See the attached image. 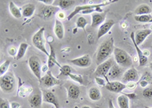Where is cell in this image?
<instances>
[{"instance_id":"29","label":"cell","mask_w":152,"mask_h":108,"mask_svg":"<svg viewBox=\"0 0 152 108\" xmlns=\"http://www.w3.org/2000/svg\"><path fill=\"white\" fill-rule=\"evenodd\" d=\"M28 44L26 43H21L20 45H19L18 47V53H17V56H16V59L17 60H19V59H22L23 57L24 56L25 53H26V51L28 50Z\"/></svg>"},{"instance_id":"2","label":"cell","mask_w":152,"mask_h":108,"mask_svg":"<svg viewBox=\"0 0 152 108\" xmlns=\"http://www.w3.org/2000/svg\"><path fill=\"white\" fill-rule=\"evenodd\" d=\"M114 60L117 65L123 68H131L132 65V59L128 53L124 50L115 47L113 51Z\"/></svg>"},{"instance_id":"24","label":"cell","mask_w":152,"mask_h":108,"mask_svg":"<svg viewBox=\"0 0 152 108\" xmlns=\"http://www.w3.org/2000/svg\"><path fill=\"white\" fill-rule=\"evenodd\" d=\"M75 4V1L74 0H54V6L59 8L60 9H67L72 7Z\"/></svg>"},{"instance_id":"33","label":"cell","mask_w":152,"mask_h":108,"mask_svg":"<svg viewBox=\"0 0 152 108\" xmlns=\"http://www.w3.org/2000/svg\"><path fill=\"white\" fill-rule=\"evenodd\" d=\"M72 73L71 67L68 65H64L60 68V74L59 75V77L60 76H69V74Z\"/></svg>"},{"instance_id":"4","label":"cell","mask_w":152,"mask_h":108,"mask_svg":"<svg viewBox=\"0 0 152 108\" xmlns=\"http://www.w3.org/2000/svg\"><path fill=\"white\" fill-rule=\"evenodd\" d=\"M0 88L3 92L10 93L13 92L15 88V79L11 73H6L1 76L0 79Z\"/></svg>"},{"instance_id":"9","label":"cell","mask_w":152,"mask_h":108,"mask_svg":"<svg viewBox=\"0 0 152 108\" xmlns=\"http://www.w3.org/2000/svg\"><path fill=\"white\" fill-rule=\"evenodd\" d=\"M40 82H41L42 85L46 88H50L54 87L56 85H59L61 84L60 80L54 77L51 71H47L46 75L42 77Z\"/></svg>"},{"instance_id":"27","label":"cell","mask_w":152,"mask_h":108,"mask_svg":"<svg viewBox=\"0 0 152 108\" xmlns=\"http://www.w3.org/2000/svg\"><path fill=\"white\" fill-rule=\"evenodd\" d=\"M9 11H10V13L12 14V15L15 18H20L22 16L21 11L20 10L19 8H18L17 5L12 1L9 2Z\"/></svg>"},{"instance_id":"10","label":"cell","mask_w":152,"mask_h":108,"mask_svg":"<svg viewBox=\"0 0 152 108\" xmlns=\"http://www.w3.org/2000/svg\"><path fill=\"white\" fill-rule=\"evenodd\" d=\"M139 79L138 72L134 67L128 69L123 74L122 77V82L124 84L129 82H135Z\"/></svg>"},{"instance_id":"17","label":"cell","mask_w":152,"mask_h":108,"mask_svg":"<svg viewBox=\"0 0 152 108\" xmlns=\"http://www.w3.org/2000/svg\"><path fill=\"white\" fill-rule=\"evenodd\" d=\"M114 25H115V21L113 20L109 19L107 20V21H104V23H103L102 25H100L98 29L97 39L101 38L102 37H104V35L107 34L110 31V30L113 27Z\"/></svg>"},{"instance_id":"26","label":"cell","mask_w":152,"mask_h":108,"mask_svg":"<svg viewBox=\"0 0 152 108\" xmlns=\"http://www.w3.org/2000/svg\"><path fill=\"white\" fill-rule=\"evenodd\" d=\"M152 12V9L147 4H142L138 5L135 10V15H151Z\"/></svg>"},{"instance_id":"22","label":"cell","mask_w":152,"mask_h":108,"mask_svg":"<svg viewBox=\"0 0 152 108\" xmlns=\"http://www.w3.org/2000/svg\"><path fill=\"white\" fill-rule=\"evenodd\" d=\"M49 44H50V55H49V56H48L47 67H48L49 69H51V68H53V67L55 65H56V66H58L59 68H61V67H62V66H61V65L59 64V63H58L56 60V53H55V51H54L53 47L51 45V44H50V43Z\"/></svg>"},{"instance_id":"42","label":"cell","mask_w":152,"mask_h":108,"mask_svg":"<svg viewBox=\"0 0 152 108\" xmlns=\"http://www.w3.org/2000/svg\"><path fill=\"white\" fill-rule=\"evenodd\" d=\"M140 85L141 87L145 88H146V87L148 85V82L146 80H142V82H140Z\"/></svg>"},{"instance_id":"38","label":"cell","mask_w":152,"mask_h":108,"mask_svg":"<svg viewBox=\"0 0 152 108\" xmlns=\"http://www.w3.org/2000/svg\"><path fill=\"white\" fill-rule=\"evenodd\" d=\"M95 82L100 86H105L107 85L105 82V80L104 79H102L101 77H95Z\"/></svg>"},{"instance_id":"39","label":"cell","mask_w":152,"mask_h":108,"mask_svg":"<svg viewBox=\"0 0 152 108\" xmlns=\"http://www.w3.org/2000/svg\"><path fill=\"white\" fill-rule=\"evenodd\" d=\"M56 17H57L56 19H58L60 21V20L64 19L65 18H66V15H65V13L63 12H61V11H59V12L56 14Z\"/></svg>"},{"instance_id":"23","label":"cell","mask_w":152,"mask_h":108,"mask_svg":"<svg viewBox=\"0 0 152 108\" xmlns=\"http://www.w3.org/2000/svg\"><path fill=\"white\" fill-rule=\"evenodd\" d=\"M35 10H36V6L34 4L32 3H28L23 5L21 8V13H22V16L25 18H30L33 15L34 13Z\"/></svg>"},{"instance_id":"6","label":"cell","mask_w":152,"mask_h":108,"mask_svg":"<svg viewBox=\"0 0 152 108\" xmlns=\"http://www.w3.org/2000/svg\"><path fill=\"white\" fill-rule=\"evenodd\" d=\"M28 66L37 79L39 81L41 80L42 65L40 59L36 56H31L28 59Z\"/></svg>"},{"instance_id":"32","label":"cell","mask_w":152,"mask_h":108,"mask_svg":"<svg viewBox=\"0 0 152 108\" xmlns=\"http://www.w3.org/2000/svg\"><path fill=\"white\" fill-rule=\"evenodd\" d=\"M10 63L11 61L9 59H8V60H5L3 63L1 64V66H0V75L1 76L6 74V72L8 71V69H9V66H10Z\"/></svg>"},{"instance_id":"40","label":"cell","mask_w":152,"mask_h":108,"mask_svg":"<svg viewBox=\"0 0 152 108\" xmlns=\"http://www.w3.org/2000/svg\"><path fill=\"white\" fill-rule=\"evenodd\" d=\"M135 87H136L135 82H129L126 85V88H129V90H133V89L135 88Z\"/></svg>"},{"instance_id":"25","label":"cell","mask_w":152,"mask_h":108,"mask_svg":"<svg viewBox=\"0 0 152 108\" xmlns=\"http://www.w3.org/2000/svg\"><path fill=\"white\" fill-rule=\"evenodd\" d=\"M88 97L92 101H97L100 100L102 97V94L98 88L93 86L88 90Z\"/></svg>"},{"instance_id":"11","label":"cell","mask_w":152,"mask_h":108,"mask_svg":"<svg viewBox=\"0 0 152 108\" xmlns=\"http://www.w3.org/2000/svg\"><path fill=\"white\" fill-rule=\"evenodd\" d=\"M69 62L76 66L81 67V68H87L90 66L91 64V59L90 55L86 54L78 58L71 59Z\"/></svg>"},{"instance_id":"46","label":"cell","mask_w":152,"mask_h":108,"mask_svg":"<svg viewBox=\"0 0 152 108\" xmlns=\"http://www.w3.org/2000/svg\"><path fill=\"white\" fill-rule=\"evenodd\" d=\"M81 108H91V107H89V106H87V105H85V106H83Z\"/></svg>"},{"instance_id":"3","label":"cell","mask_w":152,"mask_h":108,"mask_svg":"<svg viewBox=\"0 0 152 108\" xmlns=\"http://www.w3.org/2000/svg\"><path fill=\"white\" fill-rule=\"evenodd\" d=\"M44 31H45V28L44 27L38 30L34 34L33 37H32V43H33V45L36 47L37 49L41 51L43 53H45L47 56H49L50 53L47 51L45 46L46 40L45 38H44Z\"/></svg>"},{"instance_id":"35","label":"cell","mask_w":152,"mask_h":108,"mask_svg":"<svg viewBox=\"0 0 152 108\" xmlns=\"http://www.w3.org/2000/svg\"><path fill=\"white\" fill-rule=\"evenodd\" d=\"M142 94L145 98H152V88H146L143 90Z\"/></svg>"},{"instance_id":"12","label":"cell","mask_w":152,"mask_h":108,"mask_svg":"<svg viewBox=\"0 0 152 108\" xmlns=\"http://www.w3.org/2000/svg\"><path fill=\"white\" fill-rule=\"evenodd\" d=\"M105 88L110 92L121 93L123 90L126 88V84L119 82V81H112V82H107Z\"/></svg>"},{"instance_id":"43","label":"cell","mask_w":152,"mask_h":108,"mask_svg":"<svg viewBox=\"0 0 152 108\" xmlns=\"http://www.w3.org/2000/svg\"><path fill=\"white\" fill-rule=\"evenodd\" d=\"M11 108H19L20 107V104L17 102H12L10 104Z\"/></svg>"},{"instance_id":"8","label":"cell","mask_w":152,"mask_h":108,"mask_svg":"<svg viewBox=\"0 0 152 108\" xmlns=\"http://www.w3.org/2000/svg\"><path fill=\"white\" fill-rule=\"evenodd\" d=\"M60 9L54 5H43L40 8V12L38 16L44 20H48L52 18L55 15L59 12Z\"/></svg>"},{"instance_id":"34","label":"cell","mask_w":152,"mask_h":108,"mask_svg":"<svg viewBox=\"0 0 152 108\" xmlns=\"http://www.w3.org/2000/svg\"><path fill=\"white\" fill-rule=\"evenodd\" d=\"M70 79H72L73 81H75V82H78V83H79L80 85H83V77H82V75H78V74H69V76Z\"/></svg>"},{"instance_id":"28","label":"cell","mask_w":152,"mask_h":108,"mask_svg":"<svg viewBox=\"0 0 152 108\" xmlns=\"http://www.w3.org/2000/svg\"><path fill=\"white\" fill-rule=\"evenodd\" d=\"M117 104L119 108H130L129 98L126 94L119 95L117 98Z\"/></svg>"},{"instance_id":"36","label":"cell","mask_w":152,"mask_h":108,"mask_svg":"<svg viewBox=\"0 0 152 108\" xmlns=\"http://www.w3.org/2000/svg\"><path fill=\"white\" fill-rule=\"evenodd\" d=\"M0 108H11L10 103L6 99H0Z\"/></svg>"},{"instance_id":"21","label":"cell","mask_w":152,"mask_h":108,"mask_svg":"<svg viewBox=\"0 0 152 108\" xmlns=\"http://www.w3.org/2000/svg\"><path fill=\"white\" fill-rule=\"evenodd\" d=\"M54 34L56 37L59 40H62L65 35V29L64 26L62 25L61 21L58 19H56L55 25H54Z\"/></svg>"},{"instance_id":"16","label":"cell","mask_w":152,"mask_h":108,"mask_svg":"<svg viewBox=\"0 0 152 108\" xmlns=\"http://www.w3.org/2000/svg\"><path fill=\"white\" fill-rule=\"evenodd\" d=\"M131 40H132V43L134 44V47L135 48V50H136L137 53H138V62H139V66H144L146 65V63H148V57L144 55L143 51L139 48L138 45L135 43V33L132 32L131 34Z\"/></svg>"},{"instance_id":"41","label":"cell","mask_w":152,"mask_h":108,"mask_svg":"<svg viewBox=\"0 0 152 108\" xmlns=\"http://www.w3.org/2000/svg\"><path fill=\"white\" fill-rule=\"evenodd\" d=\"M40 2H43L45 5H53L54 0H40Z\"/></svg>"},{"instance_id":"18","label":"cell","mask_w":152,"mask_h":108,"mask_svg":"<svg viewBox=\"0 0 152 108\" xmlns=\"http://www.w3.org/2000/svg\"><path fill=\"white\" fill-rule=\"evenodd\" d=\"M152 31L151 29L138 30L135 33V40L138 46L141 45L145 40V39L151 34Z\"/></svg>"},{"instance_id":"45","label":"cell","mask_w":152,"mask_h":108,"mask_svg":"<svg viewBox=\"0 0 152 108\" xmlns=\"http://www.w3.org/2000/svg\"><path fill=\"white\" fill-rule=\"evenodd\" d=\"M143 53H144V55H145V56H146V57H148V56L149 55H150V52H149L148 50H143Z\"/></svg>"},{"instance_id":"30","label":"cell","mask_w":152,"mask_h":108,"mask_svg":"<svg viewBox=\"0 0 152 108\" xmlns=\"http://www.w3.org/2000/svg\"><path fill=\"white\" fill-rule=\"evenodd\" d=\"M135 21L140 23H151L152 15H135L134 16Z\"/></svg>"},{"instance_id":"47","label":"cell","mask_w":152,"mask_h":108,"mask_svg":"<svg viewBox=\"0 0 152 108\" xmlns=\"http://www.w3.org/2000/svg\"><path fill=\"white\" fill-rule=\"evenodd\" d=\"M150 68H151V69L152 70V62L150 63Z\"/></svg>"},{"instance_id":"15","label":"cell","mask_w":152,"mask_h":108,"mask_svg":"<svg viewBox=\"0 0 152 108\" xmlns=\"http://www.w3.org/2000/svg\"><path fill=\"white\" fill-rule=\"evenodd\" d=\"M124 68L119 66V65L116 64L114 65L110 69L108 74H107V77L108 79H111L113 81H115L116 79H119V77H123L124 72H123Z\"/></svg>"},{"instance_id":"5","label":"cell","mask_w":152,"mask_h":108,"mask_svg":"<svg viewBox=\"0 0 152 108\" xmlns=\"http://www.w3.org/2000/svg\"><path fill=\"white\" fill-rule=\"evenodd\" d=\"M116 64V62L113 58H109L105 62L101 64L98 65L94 72V75L97 77H105L107 81L108 82V79L107 78V75L108 74L110 69Z\"/></svg>"},{"instance_id":"14","label":"cell","mask_w":152,"mask_h":108,"mask_svg":"<svg viewBox=\"0 0 152 108\" xmlns=\"http://www.w3.org/2000/svg\"><path fill=\"white\" fill-rule=\"evenodd\" d=\"M29 104L32 108H40L43 102V94L40 91H36L28 99Z\"/></svg>"},{"instance_id":"20","label":"cell","mask_w":152,"mask_h":108,"mask_svg":"<svg viewBox=\"0 0 152 108\" xmlns=\"http://www.w3.org/2000/svg\"><path fill=\"white\" fill-rule=\"evenodd\" d=\"M67 93L69 98L72 100H77L79 98L81 91H80V88L78 85L71 84L67 87Z\"/></svg>"},{"instance_id":"13","label":"cell","mask_w":152,"mask_h":108,"mask_svg":"<svg viewBox=\"0 0 152 108\" xmlns=\"http://www.w3.org/2000/svg\"><path fill=\"white\" fill-rule=\"evenodd\" d=\"M42 94H43V101L45 103L53 104L56 108H60L59 101L57 99L56 96L52 91H48V90L46 89V90H43L42 91Z\"/></svg>"},{"instance_id":"31","label":"cell","mask_w":152,"mask_h":108,"mask_svg":"<svg viewBox=\"0 0 152 108\" xmlns=\"http://www.w3.org/2000/svg\"><path fill=\"white\" fill-rule=\"evenodd\" d=\"M88 24V20L85 17H83V16H79L78 18L77 21H76V28L83 29L85 31V27H86V25Z\"/></svg>"},{"instance_id":"19","label":"cell","mask_w":152,"mask_h":108,"mask_svg":"<svg viewBox=\"0 0 152 108\" xmlns=\"http://www.w3.org/2000/svg\"><path fill=\"white\" fill-rule=\"evenodd\" d=\"M106 19V13L94 12L91 15V27L97 28L100 26Z\"/></svg>"},{"instance_id":"37","label":"cell","mask_w":152,"mask_h":108,"mask_svg":"<svg viewBox=\"0 0 152 108\" xmlns=\"http://www.w3.org/2000/svg\"><path fill=\"white\" fill-rule=\"evenodd\" d=\"M8 53H9V55H10L11 56H12V57H15V56L16 57L18 53V50L17 49H16L15 47H14V46H11V47H9V49H8Z\"/></svg>"},{"instance_id":"7","label":"cell","mask_w":152,"mask_h":108,"mask_svg":"<svg viewBox=\"0 0 152 108\" xmlns=\"http://www.w3.org/2000/svg\"><path fill=\"white\" fill-rule=\"evenodd\" d=\"M110 2H104V3H101V4H93V5H78V6H76L75 9L68 16L67 19L68 21H70L75 17L76 16V15L79 14V13L82 12L86 10H90V9H97V8H101L103 6H105V5H109Z\"/></svg>"},{"instance_id":"1","label":"cell","mask_w":152,"mask_h":108,"mask_svg":"<svg viewBox=\"0 0 152 108\" xmlns=\"http://www.w3.org/2000/svg\"><path fill=\"white\" fill-rule=\"evenodd\" d=\"M114 49V40L113 37H110L102 44H100L96 56L97 65L101 64L109 59L111 54L113 53Z\"/></svg>"},{"instance_id":"44","label":"cell","mask_w":152,"mask_h":108,"mask_svg":"<svg viewBox=\"0 0 152 108\" xmlns=\"http://www.w3.org/2000/svg\"><path fill=\"white\" fill-rule=\"evenodd\" d=\"M108 108H116L115 106H114L112 100L110 99L109 102H108Z\"/></svg>"}]
</instances>
